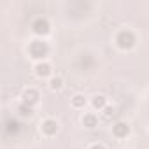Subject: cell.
<instances>
[{
    "instance_id": "cell-4",
    "label": "cell",
    "mask_w": 149,
    "mask_h": 149,
    "mask_svg": "<svg viewBox=\"0 0 149 149\" xmlns=\"http://www.w3.org/2000/svg\"><path fill=\"white\" fill-rule=\"evenodd\" d=\"M39 98H40V95H39V91L33 90V88H28V90L23 91V104L28 105V107L37 105V104H39Z\"/></svg>"
},
{
    "instance_id": "cell-13",
    "label": "cell",
    "mask_w": 149,
    "mask_h": 149,
    "mask_svg": "<svg viewBox=\"0 0 149 149\" xmlns=\"http://www.w3.org/2000/svg\"><path fill=\"white\" fill-rule=\"evenodd\" d=\"M104 112H105L107 118H111V116H114V107H109V105H107V107L104 109Z\"/></svg>"
},
{
    "instance_id": "cell-12",
    "label": "cell",
    "mask_w": 149,
    "mask_h": 149,
    "mask_svg": "<svg viewBox=\"0 0 149 149\" xmlns=\"http://www.w3.org/2000/svg\"><path fill=\"white\" fill-rule=\"evenodd\" d=\"M18 112H19V116H23V118H32V116H33V107H28V105L21 104V105L18 107Z\"/></svg>"
},
{
    "instance_id": "cell-2",
    "label": "cell",
    "mask_w": 149,
    "mask_h": 149,
    "mask_svg": "<svg viewBox=\"0 0 149 149\" xmlns=\"http://www.w3.org/2000/svg\"><path fill=\"white\" fill-rule=\"evenodd\" d=\"M135 42H137V39H135V35H133L132 30H121V32H118V35H116V46H118L119 49H123V51L132 49V47L135 46Z\"/></svg>"
},
{
    "instance_id": "cell-8",
    "label": "cell",
    "mask_w": 149,
    "mask_h": 149,
    "mask_svg": "<svg viewBox=\"0 0 149 149\" xmlns=\"http://www.w3.org/2000/svg\"><path fill=\"white\" fill-rule=\"evenodd\" d=\"M91 105H93L95 109H98V111H104V109L107 107V97H104V95H97V97H93Z\"/></svg>"
},
{
    "instance_id": "cell-5",
    "label": "cell",
    "mask_w": 149,
    "mask_h": 149,
    "mask_svg": "<svg viewBox=\"0 0 149 149\" xmlns=\"http://www.w3.org/2000/svg\"><path fill=\"white\" fill-rule=\"evenodd\" d=\"M40 130H42V133H44V135L53 137V135H56V133H58L60 126H58V121H56V119H46V121H42Z\"/></svg>"
},
{
    "instance_id": "cell-3",
    "label": "cell",
    "mask_w": 149,
    "mask_h": 149,
    "mask_svg": "<svg viewBox=\"0 0 149 149\" xmlns=\"http://www.w3.org/2000/svg\"><path fill=\"white\" fill-rule=\"evenodd\" d=\"M32 30H33L35 35L44 37V35H47V33L51 32V25H49V21H47L46 18H37V19L32 23Z\"/></svg>"
},
{
    "instance_id": "cell-9",
    "label": "cell",
    "mask_w": 149,
    "mask_h": 149,
    "mask_svg": "<svg viewBox=\"0 0 149 149\" xmlns=\"http://www.w3.org/2000/svg\"><path fill=\"white\" fill-rule=\"evenodd\" d=\"M83 125H84L86 128H95V126L98 125V118H97L95 114L88 112V114H84V116H83Z\"/></svg>"
},
{
    "instance_id": "cell-10",
    "label": "cell",
    "mask_w": 149,
    "mask_h": 149,
    "mask_svg": "<svg viewBox=\"0 0 149 149\" xmlns=\"http://www.w3.org/2000/svg\"><path fill=\"white\" fill-rule=\"evenodd\" d=\"M61 86H63V79H61L60 76H53V77L49 79V88H51L53 91L61 90Z\"/></svg>"
},
{
    "instance_id": "cell-6",
    "label": "cell",
    "mask_w": 149,
    "mask_h": 149,
    "mask_svg": "<svg viewBox=\"0 0 149 149\" xmlns=\"http://www.w3.org/2000/svg\"><path fill=\"white\" fill-rule=\"evenodd\" d=\"M112 135L118 137V139H126V137L130 135V126H128V123H125V121L114 123V126H112Z\"/></svg>"
},
{
    "instance_id": "cell-11",
    "label": "cell",
    "mask_w": 149,
    "mask_h": 149,
    "mask_svg": "<svg viewBox=\"0 0 149 149\" xmlns=\"http://www.w3.org/2000/svg\"><path fill=\"white\" fill-rule=\"evenodd\" d=\"M72 105L76 107V109H83L86 105V97L84 95H76V97H72Z\"/></svg>"
},
{
    "instance_id": "cell-7",
    "label": "cell",
    "mask_w": 149,
    "mask_h": 149,
    "mask_svg": "<svg viewBox=\"0 0 149 149\" xmlns=\"http://www.w3.org/2000/svg\"><path fill=\"white\" fill-rule=\"evenodd\" d=\"M35 76L44 79V77H49L51 76V65L47 61H39L35 65Z\"/></svg>"
},
{
    "instance_id": "cell-1",
    "label": "cell",
    "mask_w": 149,
    "mask_h": 149,
    "mask_svg": "<svg viewBox=\"0 0 149 149\" xmlns=\"http://www.w3.org/2000/svg\"><path fill=\"white\" fill-rule=\"evenodd\" d=\"M28 54L33 58V60H44L47 54H49V46H47V42H44V40H40V39H35V40H32L30 44H28Z\"/></svg>"
},
{
    "instance_id": "cell-14",
    "label": "cell",
    "mask_w": 149,
    "mask_h": 149,
    "mask_svg": "<svg viewBox=\"0 0 149 149\" xmlns=\"http://www.w3.org/2000/svg\"><path fill=\"white\" fill-rule=\"evenodd\" d=\"M90 149H105V147H104L102 144H93V146H91Z\"/></svg>"
}]
</instances>
